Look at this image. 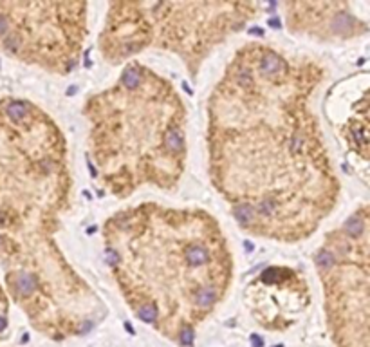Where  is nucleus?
<instances>
[{
  "mask_svg": "<svg viewBox=\"0 0 370 347\" xmlns=\"http://www.w3.org/2000/svg\"><path fill=\"white\" fill-rule=\"evenodd\" d=\"M327 73L312 56L253 40L208 96V177L251 237L304 242L338 206L341 181L316 112Z\"/></svg>",
  "mask_w": 370,
  "mask_h": 347,
  "instance_id": "nucleus-1",
  "label": "nucleus"
},
{
  "mask_svg": "<svg viewBox=\"0 0 370 347\" xmlns=\"http://www.w3.org/2000/svg\"><path fill=\"white\" fill-rule=\"evenodd\" d=\"M72 204L69 143L40 105L0 102V264L6 288L31 326L53 340L87 335L105 302L62 250Z\"/></svg>",
  "mask_w": 370,
  "mask_h": 347,
  "instance_id": "nucleus-2",
  "label": "nucleus"
},
{
  "mask_svg": "<svg viewBox=\"0 0 370 347\" xmlns=\"http://www.w3.org/2000/svg\"><path fill=\"white\" fill-rule=\"evenodd\" d=\"M105 262L137 320L179 345L226 300L235 277L228 235L197 206L144 203L119 208L103 222Z\"/></svg>",
  "mask_w": 370,
  "mask_h": 347,
  "instance_id": "nucleus-3",
  "label": "nucleus"
},
{
  "mask_svg": "<svg viewBox=\"0 0 370 347\" xmlns=\"http://www.w3.org/2000/svg\"><path fill=\"white\" fill-rule=\"evenodd\" d=\"M82 114L90 176L105 194L129 199L143 188L179 187L188 161V107L171 80L134 60L85 98Z\"/></svg>",
  "mask_w": 370,
  "mask_h": 347,
  "instance_id": "nucleus-4",
  "label": "nucleus"
},
{
  "mask_svg": "<svg viewBox=\"0 0 370 347\" xmlns=\"http://www.w3.org/2000/svg\"><path fill=\"white\" fill-rule=\"evenodd\" d=\"M258 2L226 0H121L107 6L97 51L103 62L123 67L146 51L179 58L191 80L206 60L258 18Z\"/></svg>",
  "mask_w": 370,
  "mask_h": 347,
  "instance_id": "nucleus-5",
  "label": "nucleus"
},
{
  "mask_svg": "<svg viewBox=\"0 0 370 347\" xmlns=\"http://www.w3.org/2000/svg\"><path fill=\"white\" fill-rule=\"evenodd\" d=\"M324 309L336 347H368L370 212L363 203L332 228L314 253Z\"/></svg>",
  "mask_w": 370,
  "mask_h": 347,
  "instance_id": "nucleus-6",
  "label": "nucleus"
},
{
  "mask_svg": "<svg viewBox=\"0 0 370 347\" xmlns=\"http://www.w3.org/2000/svg\"><path fill=\"white\" fill-rule=\"evenodd\" d=\"M87 2H0V49L16 62L53 76L78 69L89 38Z\"/></svg>",
  "mask_w": 370,
  "mask_h": 347,
  "instance_id": "nucleus-7",
  "label": "nucleus"
},
{
  "mask_svg": "<svg viewBox=\"0 0 370 347\" xmlns=\"http://www.w3.org/2000/svg\"><path fill=\"white\" fill-rule=\"evenodd\" d=\"M366 6L349 0L282 2L280 11L289 35L318 43H341L368 35Z\"/></svg>",
  "mask_w": 370,
  "mask_h": 347,
  "instance_id": "nucleus-8",
  "label": "nucleus"
}]
</instances>
